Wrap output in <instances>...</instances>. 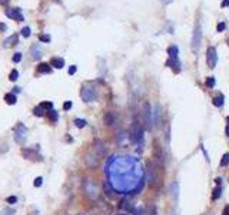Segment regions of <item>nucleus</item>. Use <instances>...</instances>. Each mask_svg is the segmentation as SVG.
I'll return each mask as SVG.
<instances>
[{
	"instance_id": "f257e3e1",
	"label": "nucleus",
	"mask_w": 229,
	"mask_h": 215,
	"mask_svg": "<svg viewBox=\"0 0 229 215\" xmlns=\"http://www.w3.org/2000/svg\"><path fill=\"white\" fill-rule=\"evenodd\" d=\"M129 135H131V139L133 142H141L142 139H143V129H142V126H141V124H139V122H136V120H135L133 124H132Z\"/></svg>"
},
{
	"instance_id": "f03ea898",
	"label": "nucleus",
	"mask_w": 229,
	"mask_h": 215,
	"mask_svg": "<svg viewBox=\"0 0 229 215\" xmlns=\"http://www.w3.org/2000/svg\"><path fill=\"white\" fill-rule=\"evenodd\" d=\"M202 42V27L199 23L195 25V30H193V35H192V47H193L195 52L199 50V45Z\"/></svg>"
},
{
	"instance_id": "7ed1b4c3",
	"label": "nucleus",
	"mask_w": 229,
	"mask_h": 215,
	"mask_svg": "<svg viewBox=\"0 0 229 215\" xmlns=\"http://www.w3.org/2000/svg\"><path fill=\"white\" fill-rule=\"evenodd\" d=\"M14 138H16V141H17L19 144H23V141L27 138V129H26V128L23 126V124H20V122H19V124L16 125V128H14Z\"/></svg>"
},
{
	"instance_id": "20e7f679",
	"label": "nucleus",
	"mask_w": 229,
	"mask_h": 215,
	"mask_svg": "<svg viewBox=\"0 0 229 215\" xmlns=\"http://www.w3.org/2000/svg\"><path fill=\"white\" fill-rule=\"evenodd\" d=\"M206 62H208L209 67H215L216 63H218V55H216V49L209 46L208 52H206Z\"/></svg>"
},
{
	"instance_id": "39448f33",
	"label": "nucleus",
	"mask_w": 229,
	"mask_h": 215,
	"mask_svg": "<svg viewBox=\"0 0 229 215\" xmlns=\"http://www.w3.org/2000/svg\"><path fill=\"white\" fill-rule=\"evenodd\" d=\"M6 16L7 17L13 19V20H17V22H23L25 20V16L21 14V10L19 7H14V9H7L6 10Z\"/></svg>"
},
{
	"instance_id": "423d86ee",
	"label": "nucleus",
	"mask_w": 229,
	"mask_h": 215,
	"mask_svg": "<svg viewBox=\"0 0 229 215\" xmlns=\"http://www.w3.org/2000/svg\"><path fill=\"white\" fill-rule=\"evenodd\" d=\"M153 156H155V161H158L160 165L163 166V161H165V158H163V151L162 148H160V145L158 144V142H155L153 144Z\"/></svg>"
},
{
	"instance_id": "0eeeda50",
	"label": "nucleus",
	"mask_w": 229,
	"mask_h": 215,
	"mask_svg": "<svg viewBox=\"0 0 229 215\" xmlns=\"http://www.w3.org/2000/svg\"><path fill=\"white\" fill-rule=\"evenodd\" d=\"M82 98L85 99L86 102H90V100H93V98H95V92H93V89L92 88H82Z\"/></svg>"
},
{
	"instance_id": "6e6552de",
	"label": "nucleus",
	"mask_w": 229,
	"mask_h": 215,
	"mask_svg": "<svg viewBox=\"0 0 229 215\" xmlns=\"http://www.w3.org/2000/svg\"><path fill=\"white\" fill-rule=\"evenodd\" d=\"M166 66H169L173 69V72L175 73H179L180 72V63H179V59H168V62H166Z\"/></svg>"
},
{
	"instance_id": "1a4fd4ad",
	"label": "nucleus",
	"mask_w": 229,
	"mask_h": 215,
	"mask_svg": "<svg viewBox=\"0 0 229 215\" xmlns=\"http://www.w3.org/2000/svg\"><path fill=\"white\" fill-rule=\"evenodd\" d=\"M115 120H116V116H115V113L113 112H106L105 113V116H103V122H105V125L110 126V125L115 124Z\"/></svg>"
},
{
	"instance_id": "9d476101",
	"label": "nucleus",
	"mask_w": 229,
	"mask_h": 215,
	"mask_svg": "<svg viewBox=\"0 0 229 215\" xmlns=\"http://www.w3.org/2000/svg\"><path fill=\"white\" fill-rule=\"evenodd\" d=\"M17 39H19L17 35H12L10 37H7V39L3 42V46L4 47H12V46H14L16 43H17Z\"/></svg>"
},
{
	"instance_id": "9b49d317",
	"label": "nucleus",
	"mask_w": 229,
	"mask_h": 215,
	"mask_svg": "<svg viewBox=\"0 0 229 215\" xmlns=\"http://www.w3.org/2000/svg\"><path fill=\"white\" fill-rule=\"evenodd\" d=\"M50 66L56 67V69H62L64 66V59H62V57H53L50 60Z\"/></svg>"
},
{
	"instance_id": "f8f14e48",
	"label": "nucleus",
	"mask_w": 229,
	"mask_h": 215,
	"mask_svg": "<svg viewBox=\"0 0 229 215\" xmlns=\"http://www.w3.org/2000/svg\"><path fill=\"white\" fill-rule=\"evenodd\" d=\"M52 72V67L49 63H40L37 66V73H50Z\"/></svg>"
},
{
	"instance_id": "ddd939ff",
	"label": "nucleus",
	"mask_w": 229,
	"mask_h": 215,
	"mask_svg": "<svg viewBox=\"0 0 229 215\" xmlns=\"http://www.w3.org/2000/svg\"><path fill=\"white\" fill-rule=\"evenodd\" d=\"M168 55H169L170 59H178L179 49H178L176 46H169V47H168Z\"/></svg>"
},
{
	"instance_id": "4468645a",
	"label": "nucleus",
	"mask_w": 229,
	"mask_h": 215,
	"mask_svg": "<svg viewBox=\"0 0 229 215\" xmlns=\"http://www.w3.org/2000/svg\"><path fill=\"white\" fill-rule=\"evenodd\" d=\"M4 100H6L7 105H16L17 98H16L14 93H6V95H4Z\"/></svg>"
},
{
	"instance_id": "2eb2a0df",
	"label": "nucleus",
	"mask_w": 229,
	"mask_h": 215,
	"mask_svg": "<svg viewBox=\"0 0 229 215\" xmlns=\"http://www.w3.org/2000/svg\"><path fill=\"white\" fill-rule=\"evenodd\" d=\"M223 100H225L223 95H218V96H215V98L212 99V102H213V105L218 106V108H221V106L223 105Z\"/></svg>"
},
{
	"instance_id": "dca6fc26",
	"label": "nucleus",
	"mask_w": 229,
	"mask_h": 215,
	"mask_svg": "<svg viewBox=\"0 0 229 215\" xmlns=\"http://www.w3.org/2000/svg\"><path fill=\"white\" fill-rule=\"evenodd\" d=\"M32 53H33V59H39L40 56H42V50L37 47V46H33L32 47Z\"/></svg>"
},
{
	"instance_id": "f3484780",
	"label": "nucleus",
	"mask_w": 229,
	"mask_h": 215,
	"mask_svg": "<svg viewBox=\"0 0 229 215\" xmlns=\"http://www.w3.org/2000/svg\"><path fill=\"white\" fill-rule=\"evenodd\" d=\"M57 118H59V115H57L56 110H49V120H52V122H57Z\"/></svg>"
},
{
	"instance_id": "a211bd4d",
	"label": "nucleus",
	"mask_w": 229,
	"mask_h": 215,
	"mask_svg": "<svg viewBox=\"0 0 229 215\" xmlns=\"http://www.w3.org/2000/svg\"><path fill=\"white\" fill-rule=\"evenodd\" d=\"M215 83H216V81L213 76H208V78H206V86H208V88H213Z\"/></svg>"
},
{
	"instance_id": "6ab92c4d",
	"label": "nucleus",
	"mask_w": 229,
	"mask_h": 215,
	"mask_svg": "<svg viewBox=\"0 0 229 215\" xmlns=\"http://www.w3.org/2000/svg\"><path fill=\"white\" fill-rule=\"evenodd\" d=\"M221 191L222 189H221V187L218 185V187L213 189V192H212V199H218V198L221 197Z\"/></svg>"
},
{
	"instance_id": "aec40b11",
	"label": "nucleus",
	"mask_w": 229,
	"mask_h": 215,
	"mask_svg": "<svg viewBox=\"0 0 229 215\" xmlns=\"http://www.w3.org/2000/svg\"><path fill=\"white\" fill-rule=\"evenodd\" d=\"M39 106H40V108H42V109L52 110V108H53V103H52V102H42Z\"/></svg>"
},
{
	"instance_id": "412c9836",
	"label": "nucleus",
	"mask_w": 229,
	"mask_h": 215,
	"mask_svg": "<svg viewBox=\"0 0 229 215\" xmlns=\"http://www.w3.org/2000/svg\"><path fill=\"white\" fill-rule=\"evenodd\" d=\"M21 154H23V156H26V158H29V159L35 155V152L30 151V149H21Z\"/></svg>"
},
{
	"instance_id": "4be33fe9",
	"label": "nucleus",
	"mask_w": 229,
	"mask_h": 215,
	"mask_svg": "<svg viewBox=\"0 0 229 215\" xmlns=\"http://www.w3.org/2000/svg\"><path fill=\"white\" fill-rule=\"evenodd\" d=\"M17 78H19V72L16 71V69H13V71L10 72V76H9V79H10L12 82H14V81H17Z\"/></svg>"
},
{
	"instance_id": "5701e85b",
	"label": "nucleus",
	"mask_w": 229,
	"mask_h": 215,
	"mask_svg": "<svg viewBox=\"0 0 229 215\" xmlns=\"http://www.w3.org/2000/svg\"><path fill=\"white\" fill-rule=\"evenodd\" d=\"M74 125H76V128H85L86 120L85 119H74Z\"/></svg>"
},
{
	"instance_id": "b1692460",
	"label": "nucleus",
	"mask_w": 229,
	"mask_h": 215,
	"mask_svg": "<svg viewBox=\"0 0 229 215\" xmlns=\"http://www.w3.org/2000/svg\"><path fill=\"white\" fill-rule=\"evenodd\" d=\"M30 35H32V30H30V27H27V26H26V27L21 29V36H23V37H29Z\"/></svg>"
},
{
	"instance_id": "393cba45",
	"label": "nucleus",
	"mask_w": 229,
	"mask_h": 215,
	"mask_svg": "<svg viewBox=\"0 0 229 215\" xmlns=\"http://www.w3.org/2000/svg\"><path fill=\"white\" fill-rule=\"evenodd\" d=\"M229 164V154H225L221 159V166H226Z\"/></svg>"
},
{
	"instance_id": "a878e982",
	"label": "nucleus",
	"mask_w": 229,
	"mask_h": 215,
	"mask_svg": "<svg viewBox=\"0 0 229 215\" xmlns=\"http://www.w3.org/2000/svg\"><path fill=\"white\" fill-rule=\"evenodd\" d=\"M33 115L35 116H43V109L40 106H36L35 109H33Z\"/></svg>"
},
{
	"instance_id": "bb28decb",
	"label": "nucleus",
	"mask_w": 229,
	"mask_h": 215,
	"mask_svg": "<svg viewBox=\"0 0 229 215\" xmlns=\"http://www.w3.org/2000/svg\"><path fill=\"white\" fill-rule=\"evenodd\" d=\"M42 183H43V178L42 176H37L35 179V182H33V185H35L36 188H39V187H42Z\"/></svg>"
},
{
	"instance_id": "cd10ccee",
	"label": "nucleus",
	"mask_w": 229,
	"mask_h": 215,
	"mask_svg": "<svg viewBox=\"0 0 229 215\" xmlns=\"http://www.w3.org/2000/svg\"><path fill=\"white\" fill-rule=\"evenodd\" d=\"M40 42H45V43H49L50 42V36L49 35H40L39 36Z\"/></svg>"
},
{
	"instance_id": "c85d7f7f",
	"label": "nucleus",
	"mask_w": 229,
	"mask_h": 215,
	"mask_svg": "<svg viewBox=\"0 0 229 215\" xmlns=\"http://www.w3.org/2000/svg\"><path fill=\"white\" fill-rule=\"evenodd\" d=\"M20 60H21V53H19V52L14 53V55H13V62H14V63H19Z\"/></svg>"
},
{
	"instance_id": "c756f323",
	"label": "nucleus",
	"mask_w": 229,
	"mask_h": 215,
	"mask_svg": "<svg viewBox=\"0 0 229 215\" xmlns=\"http://www.w3.org/2000/svg\"><path fill=\"white\" fill-rule=\"evenodd\" d=\"M225 29H226V25H225V23H223V22H221V23H218V27H216V30H218V32H223Z\"/></svg>"
},
{
	"instance_id": "7c9ffc66",
	"label": "nucleus",
	"mask_w": 229,
	"mask_h": 215,
	"mask_svg": "<svg viewBox=\"0 0 229 215\" xmlns=\"http://www.w3.org/2000/svg\"><path fill=\"white\" fill-rule=\"evenodd\" d=\"M6 202L7 204H16V202H17V198L16 197H9V198H6Z\"/></svg>"
},
{
	"instance_id": "2f4dec72",
	"label": "nucleus",
	"mask_w": 229,
	"mask_h": 215,
	"mask_svg": "<svg viewBox=\"0 0 229 215\" xmlns=\"http://www.w3.org/2000/svg\"><path fill=\"white\" fill-rule=\"evenodd\" d=\"M70 108H72V102H70V100H67V102L63 103V109L64 110H69Z\"/></svg>"
},
{
	"instance_id": "473e14b6",
	"label": "nucleus",
	"mask_w": 229,
	"mask_h": 215,
	"mask_svg": "<svg viewBox=\"0 0 229 215\" xmlns=\"http://www.w3.org/2000/svg\"><path fill=\"white\" fill-rule=\"evenodd\" d=\"M76 71H78V67L74 66V65H72V66L69 67V75H74L76 73Z\"/></svg>"
},
{
	"instance_id": "72a5a7b5",
	"label": "nucleus",
	"mask_w": 229,
	"mask_h": 215,
	"mask_svg": "<svg viewBox=\"0 0 229 215\" xmlns=\"http://www.w3.org/2000/svg\"><path fill=\"white\" fill-rule=\"evenodd\" d=\"M221 6H222V7H229V0H222Z\"/></svg>"
},
{
	"instance_id": "f704fd0d",
	"label": "nucleus",
	"mask_w": 229,
	"mask_h": 215,
	"mask_svg": "<svg viewBox=\"0 0 229 215\" xmlns=\"http://www.w3.org/2000/svg\"><path fill=\"white\" fill-rule=\"evenodd\" d=\"M222 215H229V205H226L225 208H223V212H222Z\"/></svg>"
},
{
	"instance_id": "c9c22d12",
	"label": "nucleus",
	"mask_w": 229,
	"mask_h": 215,
	"mask_svg": "<svg viewBox=\"0 0 229 215\" xmlns=\"http://www.w3.org/2000/svg\"><path fill=\"white\" fill-rule=\"evenodd\" d=\"M6 29H7V26L4 25V23H0V30H3V32H4Z\"/></svg>"
},
{
	"instance_id": "e433bc0d",
	"label": "nucleus",
	"mask_w": 229,
	"mask_h": 215,
	"mask_svg": "<svg viewBox=\"0 0 229 215\" xmlns=\"http://www.w3.org/2000/svg\"><path fill=\"white\" fill-rule=\"evenodd\" d=\"M10 0H0V4H3V6H7V3H9Z\"/></svg>"
},
{
	"instance_id": "4c0bfd02",
	"label": "nucleus",
	"mask_w": 229,
	"mask_h": 215,
	"mask_svg": "<svg viewBox=\"0 0 229 215\" xmlns=\"http://www.w3.org/2000/svg\"><path fill=\"white\" fill-rule=\"evenodd\" d=\"M162 2H163V3H165V4H168V3H170L172 0H162Z\"/></svg>"
},
{
	"instance_id": "58836bf2",
	"label": "nucleus",
	"mask_w": 229,
	"mask_h": 215,
	"mask_svg": "<svg viewBox=\"0 0 229 215\" xmlns=\"http://www.w3.org/2000/svg\"><path fill=\"white\" fill-rule=\"evenodd\" d=\"M226 135H228V136H229V125H228V126H226Z\"/></svg>"
},
{
	"instance_id": "ea45409f",
	"label": "nucleus",
	"mask_w": 229,
	"mask_h": 215,
	"mask_svg": "<svg viewBox=\"0 0 229 215\" xmlns=\"http://www.w3.org/2000/svg\"><path fill=\"white\" fill-rule=\"evenodd\" d=\"M228 122H229V116H228Z\"/></svg>"
}]
</instances>
